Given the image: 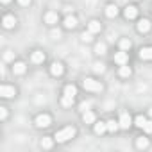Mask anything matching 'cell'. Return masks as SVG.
Returning a JSON list of instances; mask_svg holds the SVG:
<instances>
[{
  "mask_svg": "<svg viewBox=\"0 0 152 152\" xmlns=\"http://www.w3.org/2000/svg\"><path fill=\"white\" fill-rule=\"evenodd\" d=\"M73 136H75V127H64V129H61V131L56 132L54 140L59 141V143H63V141H66V140H70Z\"/></svg>",
  "mask_w": 152,
  "mask_h": 152,
  "instance_id": "obj_1",
  "label": "cell"
},
{
  "mask_svg": "<svg viewBox=\"0 0 152 152\" xmlns=\"http://www.w3.org/2000/svg\"><path fill=\"white\" fill-rule=\"evenodd\" d=\"M83 86H84V90H88V91H102V90H104V86H102L99 81H95V79H86V81L83 83Z\"/></svg>",
  "mask_w": 152,
  "mask_h": 152,
  "instance_id": "obj_2",
  "label": "cell"
},
{
  "mask_svg": "<svg viewBox=\"0 0 152 152\" xmlns=\"http://www.w3.org/2000/svg\"><path fill=\"white\" fill-rule=\"evenodd\" d=\"M16 95V90L13 86H7V84H2L0 86V97H4V99H11Z\"/></svg>",
  "mask_w": 152,
  "mask_h": 152,
  "instance_id": "obj_3",
  "label": "cell"
},
{
  "mask_svg": "<svg viewBox=\"0 0 152 152\" xmlns=\"http://www.w3.org/2000/svg\"><path fill=\"white\" fill-rule=\"evenodd\" d=\"M118 124H120V127H122V129H129V127H131V124H132V120H131V115L124 111V113L120 115V120H118Z\"/></svg>",
  "mask_w": 152,
  "mask_h": 152,
  "instance_id": "obj_4",
  "label": "cell"
},
{
  "mask_svg": "<svg viewBox=\"0 0 152 152\" xmlns=\"http://www.w3.org/2000/svg\"><path fill=\"white\" fill-rule=\"evenodd\" d=\"M127 61H129V56H127V52L125 50H122V52H116L115 54V63L116 64H127Z\"/></svg>",
  "mask_w": 152,
  "mask_h": 152,
  "instance_id": "obj_5",
  "label": "cell"
},
{
  "mask_svg": "<svg viewBox=\"0 0 152 152\" xmlns=\"http://www.w3.org/2000/svg\"><path fill=\"white\" fill-rule=\"evenodd\" d=\"M52 124V118L48 116V115H39L38 118H36V125L38 127H48Z\"/></svg>",
  "mask_w": 152,
  "mask_h": 152,
  "instance_id": "obj_6",
  "label": "cell"
},
{
  "mask_svg": "<svg viewBox=\"0 0 152 152\" xmlns=\"http://www.w3.org/2000/svg\"><path fill=\"white\" fill-rule=\"evenodd\" d=\"M124 15H125V18H127V20H132V18H136L138 9H136L134 6H127V7H125V11H124Z\"/></svg>",
  "mask_w": 152,
  "mask_h": 152,
  "instance_id": "obj_7",
  "label": "cell"
},
{
  "mask_svg": "<svg viewBox=\"0 0 152 152\" xmlns=\"http://www.w3.org/2000/svg\"><path fill=\"white\" fill-rule=\"evenodd\" d=\"M31 59H32V63L39 64V63H43V61H45V54H43L41 50H34V52H32V56H31Z\"/></svg>",
  "mask_w": 152,
  "mask_h": 152,
  "instance_id": "obj_8",
  "label": "cell"
},
{
  "mask_svg": "<svg viewBox=\"0 0 152 152\" xmlns=\"http://www.w3.org/2000/svg\"><path fill=\"white\" fill-rule=\"evenodd\" d=\"M25 70H27V66H25V63H22V61H18V63L13 64V73H16V75L25 73Z\"/></svg>",
  "mask_w": 152,
  "mask_h": 152,
  "instance_id": "obj_9",
  "label": "cell"
},
{
  "mask_svg": "<svg viewBox=\"0 0 152 152\" xmlns=\"http://www.w3.org/2000/svg\"><path fill=\"white\" fill-rule=\"evenodd\" d=\"M50 73L54 75V77H59V75L63 73V64H61V63H52V66H50Z\"/></svg>",
  "mask_w": 152,
  "mask_h": 152,
  "instance_id": "obj_10",
  "label": "cell"
},
{
  "mask_svg": "<svg viewBox=\"0 0 152 152\" xmlns=\"http://www.w3.org/2000/svg\"><path fill=\"white\" fill-rule=\"evenodd\" d=\"M138 31H140V32H143V34H145V32H148V31H150V22H148V20H145V18H143V20H140V22H138Z\"/></svg>",
  "mask_w": 152,
  "mask_h": 152,
  "instance_id": "obj_11",
  "label": "cell"
},
{
  "mask_svg": "<svg viewBox=\"0 0 152 152\" xmlns=\"http://www.w3.org/2000/svg\"><path fill=\"white\" fill-rule=\"evenodd\" d=\"M116 15H118V7H116V6H113V4L106 6V16H107V18H115Z\"/></svg>",
  "mask_w": 152,
  "mask_h": 152,
  "instance_id": "obj_12",
  "label": "cell"
},
{
  "mask_svg": "<svg viewBox=\"0 0 152 152\" xmlns=\"http://www.w3.org/2000/svg\"><path fill=\"white\" fill-rule=\"evenodd\" d=\"M83 120H84V124H95V113L93 111H84L83 113Z\"/></svg>",
  "mask_w": 152,
  "mask_h": 152,
  "instance_id": "obj_13",
  "label": "cell"
},
{
  "mask_svg": "<svg viewBox=\"0 0 152 152\" xmlns=\"http://www.w3.org/2000/svg\"><path fill=\"white\" fill-rule=\"evenodd\" d=\"M140 57L141 59H152V47H143L140 50Z\"/></svg>",
  "mask_w": 152,
  "mask_h": 152,
  "instance_id": "obj_14",
  "label": "cell"
},
{
  "mask_svg": "<svg viewBox=\"0 0 152 152\" xmlns=\"http://www.w3.org/2000/svg\"><path fill=\"white\" fill-rule=\"evenodd\" d=\"M64 27H66V29L77 27V18H75V16H66V18H64Z\"/></svg>",
  "mask_w": 152,
  "mask_h": 152,
  "instance_id": "obj_15",
  "label": "cell"
},
{
  "mask_svg": "<svg viewBox=\"0 0 152 152\" xmlns=\"http://www.w3.org/2000/svg\"><path fill=\"white\" fill-rule=\"evenodd\" d=\"M88 29H90V32H91V34L100 32V22H99V20H91V22H90V25H88Z\"/></svg>",
  "mask_w": 152,
  "mask_h": 152,
  "instance_id": "obj_16",
  "label": "cell"
},
{
  "mask_svg": "<svg viewBox=\"0 0 152 152\" xmlns=\"http://www.w3.org/2000/svg\"><path fill=\"white\" fill-rule=\"evenodd\" d=\"M106 131H107V124H104V122L95 124V134H104Z\"/></svg>",
  "mask_w": 152,
  "mask_h": 152,
  "instance_id": "obj_17",
  "label": "cell"
},
{
  "mask_svg": "<svg viewBox=\"0 0 152 152\" xmlns=\"http://www.w3.org/2000/svg\"><path fill=\"white\" fill-rule=\"evenodd\" d=\"M64 95H68V97H75V95H77V88H75L73 84H66V86H64Z\"/></svg>",
  "mask_w": 152,
  "mask_h": 152,
  "instance_id": "obj_18",
  "label": "cell"
},
{
  "mask_svg": "<svg viewBox=\"0 0 152 152\" xmlns=\"http://www.w3.org/2000/svg\"><path fill=\"white\" fill-rule=\"evenodd\" d=\"M57 18H59L57 13H52V11L45 15V22H47V23H57Z\"/></svg>",
  "mask_w": 152,
  "mask_h": 152,
  "instance_id": "obj_19",
  "label": "cell"
},
{
  "mask_svg": "<svg viewBox=\"0 0 152 152\" xmlns=\"http://www.w3.org/2000/svg\"><path fill=\"white\" fill-rule=\"evenodd\" d=\"M16 23V20H15V16H11V15H7V16H4V27L6 29H11L13 25Z\"/></svg>",
  "mask_w": 152,
  "mask_h": 152,
  "instance_id": "obj_20",
  "label": "cell"
},
{
  "mask_svg": "<svg viewBox=\"0 0 152 152\" xmlns=\"http://www.w3.org/2000/svg\"><path fill=\"white\" fill-rule=\"evenodd\" d=\"M106 124H107V131H109V132H115V131H118V127H120V124L115 122V120H109V122H106Z\"/></svg>",
  "mask_w": 152,
  "mask_h": 152,
  "instance_id": "obj_21",
  "label": "cell"
},
{
  "mask_svg": "<svg viewBox=\"0 0 152 152\" xmlns=\"http://www.w3.org/2000/svg\"><path fill=\"white\" fill-rule=\"evenodd\" d=\"M95 54L104 56V54H106V43H97V45H95Z\"/></svg>",
  "mask_w": 152,
  "mask_h": 152,
  "instance_id": "obj_22",
  "label": "cell"
},
{
  "mask_svg": "<svg viewBox=\"0 0 152 152\" xmlns=\"http://www.w3.org/2000/svg\"><path fill=\"white\" fill-rule=\"evenodd\" d=\"M61 104H63L64 107H70V106L73 104V97H68V95H63V99H61Z\"/></svg>",
  "mask_w": 152,
  "mask_h": 152,
  "instance_id": "obj_23",
  "label": "cell"
},
{
  "mask_svg": "<svg viewBox=\"0 0 152 152\" xmlns=\"http://www.w3.org/2000/svg\"><path fill=\"white\" fill-rule=\"evenodd\" d=\"M134 124H136V127H140V129H143V125L147 124V118H145L143 115H140V116H136V120H134Z\"/></svg>",
  "mask_w": 152,
  "mask_h": 152,
  "instance_id": "obj_24",
  "label": "cell"
},
{
  "mask_svg": "<svg viewBox=\"0 0 152 152\" xmlns=\"http://www.w3.org/2000/svg\"><path fill=\"white\" fill-rule=\"evenodd\" d=\"M131 45H132V43H131V39H127V38L120 39V48H122V50H129V48H131Z\"/></svg>",
  "mask_w": 152,
  "mask_h": 152,
  "instance_id": "obj_25",
  "label": "cell"
},
{
  "mask_svg": "<svg viewBox=\"0 0 152 152\" xmlns=\"http://www.w3.org/2000/svg\"><path fill=\"white\" fill-rule=\"evenodd\" d=\"M136 145H138V148H147L148 147V140L147 138H138V141H136Z\"/></svg>",
  "mask_w": 152,
  "mask_h": 152,
  "instance_id": "obj_26",
  "label": "cell"
},
{
  "mask_svg": "<svg viewBox=\"0 0 152 152\" xmlns=\"http://www.w3.org/2000/svg\"><path fill=\"white\" fill-rule=\"evenodd\" d=\"M120 75H122V77H129V75H131V68L125 66V64H122V68H120Z\"/></svg>",
  "mask_w": 152,
  "mask_h": 152,
  "instance_id": "obj_27",
  "label": "cell"
},
{
  "mask_svg": "<svg viewBox=\"0 0 152 152\" xmlns=\"http://www.w3.org/2000/svg\"><path fill=\"white\" fill-rule=\"evenodd\" d=\"M52 143H54L52 138H43V140H41V147H43V148H50Z\"/></svg>",
  "mask_w": 152,
  "mask_h": 152,
  "instance_id": "obj_28",
  "label": "cell"
},
{
  "mask_svg": "<svg viewBox=\"0 0 152 152\" xmlns=\"http://www.w3.org/2000/svg\"><path fill=\"white\" fill-rule=\"evenodd\" d=\"M93 70H95L97 73H102V72H104V64H102V63H95V64H93Z\"/></svg>",
  "mask_w": 152,
  "mask_h": 152,
  "instance_id": "obj_29",
  "label": "cell"
},
{
  "mask_svg": "<svg viewBox=\"0 0 152 152\" xmlns=\"http://www.w3.org/2000/svg\"><path fill=\"white\" fill-rule=\"evenodd\" d=\"M143 131H145V132H148V134L152 132V120H147V124L143 125Z\"/></svg>",
  "mask_w": 152,
  "mask_h": 152,
  "instance_id": "obj_30",
  "label": "cell"
},
{
  "mask_svg": "<svg viewBox=\"0 0 152 152\" xmlns=\"http://www.w3.org/2000/svg\"><path fill=\"white\" fill-rule=\"evenodd\" d=\"M81 39H83V41H86V43H88V41H91V39H93V38H91V32H83Z\"/></svg>",
  "mask_w": 152,
  "mask_h": 152,
  "instance_id": "obj_31",
  "label": "cell"
},
{
  "mask_svg": "<svg viewBox=\"0 0 152 152\" xmlns=\"http://www.w3.org/2000/svg\"><path fill=\"white\" fill-rule=\"evenodd\" d=\"M0 118H2V120L7 118V109L6 107H0Z\"/></svg>",
  "mask_w": 152,
  "mask_h": 152,
  "instance_id": "obj_32",
  "label": "cell"
},
{
  "mask_svg": "<svg viewBox=\"0 0 152 152\" xmlns=\"http://www.w3.org/2000/svg\"><path fill=\"white\" fill-rule=\"evenodd\" d=\"M4 59H6V61H13V59H15V54H13V52L9 50V52H6V56H4Z\"/></svg>",
  "mask_w": 152,
  "mask_h": 152,
  "instance_id": "obj_33",
  "label": "cell"
},
{
  "mask_svg": "<svg viewBox=\"0 0 152 152\" xmlns=\"http://www.w3.org/2000/svg\"><path fill=\"white\" fill-rule=\"evenodd\" d=\"M50 36H52L54 39H57V38L61 36V32H59V31H52V32H50Z\"/></svg>",
  "mask_w": 152,
  "mask_h": 152,
  "instance_id": "obj_34",
  "label": "cell"
},
{
  "mask_svg": "<svg viewBox=\"0 0 152 152\" xmlns=\"http://www.w3.org/2000/svg\"><path fill=\"white\" fill-rule=\"evenodd\" d=\"M90 106H91L90 102H84V104H81V109H83V113H84V111H88V107H90Z\"/></svg>",
  "mask_w": 152,
  "mask_h": 152,
  "instance_id": "obj_35",
  "label": "cell"
},
{
  "mask_svg": "<svg viewBox=\"0 0 152 152\" xmlns=\"http://www.w3.org/2000/svg\"><path fill=\"white\" fill-rule=\"evenodd\" d=\"M18 4H20V6H29L31 0H18Z\"/></svg>",
  "mask_w": 152,
  "mask_h": 152,
  "instance_id": "obj_36",
  "label": "cell"
},
{
  "mask_svg": "<svg viewBox=\"0 0 152 152\" xmlns=\"http://www.w3.org/2000/svg\"><path fill=\"white\" fill-rule=\"evenodd\" d=\"M7 2H11V0H2V4H7Z\"/></svg>",
  "mask_w": 152,
  "mask_h": 152,
  "instance_id": "obj_37",
  "label": "cell"
},
{
  "mask_svg": "<svg viewBox=\"0 0 152 152\" xmlns=\"http://www.w3.org/2000/svg\"><path fill=\"white\" fill-rule=\"evenodd\" d=\"M148 115H150V116H152V107H150V109H148Z\"/></svg>",
  "mask_w": 152,
  "mask_h": 152,
  "instance_id": "obj_38",
  "label": "cell"
}]
</instances>
